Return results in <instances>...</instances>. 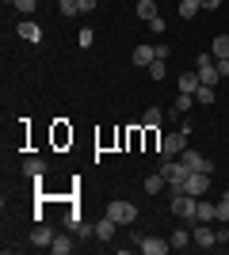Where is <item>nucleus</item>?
Returning <instances> with one entry per match:
<instances>
[{
  "mask_svg": "<svg viewBox=\"0 0 229 255\" xmlns=\"http://www.w3.org/2000/svg\"><path fill=\"white\" fill-rule=\"evenodd\" d=\"M168 210H172V217H184V221H191V225H195L199 198H195V194H184V191H176V194H172V206H168Z\"/></svg>",
  "mask_w": 229,
  "mask_h": 255,
  "instance_id": "1",
  "label": "nucleus"
},
{
  "mask_svg": "<svg viewBox=\"0 0 229 255\" xmlns=\"http://www.w3.org/2000/svg\"><path fill=\"white\" fill-rule=\"evenodd\" d=\"M176 191H184V194H195V198H203V194L210 191V171H187V179L176 187ZM172 191V194H176Z\"/></svg>",
  "mask_w": 229,
  "mask_h": 255,
  "instance_id": "2",
  "label": "nucleus"
},
{
  "mask_svg": "<svg viewBox=\"0 0 229 255\" xmlns=\"http://www.w3.org/2000/svg\"><path fill=\"white\" fill-rule=\"evenodd\" d=\"M111 217V221H119V225H134L138 221V206L134 202H122V198H115V202H107V210H103Z\"/></svg>",
  "mask_w": 229,
  "mask_h": 255,
  "instance_id": "3",
  "label": "nucleus"
},
{
  "mask_svg": "<svg viewBox=\"0 0 229 255\" xmlns=\"http://www.w3.org/2000/svg\"><path fill=\"white\" fill-rule=\"evenodd\" d=\"M195 69H199V76H203V84L218 88L222 73H218V61H214V53H199V57H195Z\"/></svg>",
  "mask_w": 229,
  "mask_h": 255,
  "instance_id": "4",
  "label": "nucleus"
},
{
  "mask_svg": "<svg viewBox=\"0 0 229 255\" xmlns=\"http://www.w3.org/2000/svg\"><path fill=\"white\" fill-rule=\"evenodd\" d=\"M184 149H187V133H184V129L161 137V164H164V160H180V152H184Z\"/></svg>",
  "mask_w": 229,
  "mask_h": 255,
  "instance_id": "5",
  "label": "nucleus"
},
{
  "mask_svg": "<svg viewBox=\"0 0 229 255\" xmlns=\"http://www.w3.org/2000/svg\"><path fill=\"white\" fill-rule=\"evenodd\" d=\"M191 240H195V248H203V252L218 248V229H214V221H199L195 233H191Z\"/></svg>",
  "mask_w": 229,
  "mask_h": 255,
  "instance_id": "6",
  "label": "nucleus"
},
{
  "mask_svg": "<svg viewBox=\"0 0 229 255\" xmlns=\"http://www.w3.org/2000/svg\"><path fill=\"white\" fill-rule=\"evenodd\" d=\"M161 175L168 179V187L176 191V187L187 179V164H184V160H164V164H161Z\"/></svg>",
  "mask_w": 229,
  "mask_h": 255,
  "instance_id": "7",
  "label": "nucleus"
},
{
  "mask_svg": "<svg viewBox=\"0 0 229 255\" xmlns=\"http://www.w3.org/2000/svg\"><path fill=\"white\" fill-rule=\"evenodd\" d=\"M180 160L187 164V171H214V164H210V160L203 156V152H195L191 145H187V149L180 152Z\"/></svg>",
  "mask_w": 229,
  "mask_h": 255,
  "instance_id": "8",
  "label": "nucleus"
},
{
  "mask_svg": "<svg viewBox=\"0 0 229 255\" xmlns=\"http://www.w3.org/2000/svg\"><path fill=\"white\" fill-rule=\"evenodd\" d=\"M142 248L145 255H164V252H172V244H168V240H161V236H142Z\"/></svg>",
  "mask_w": 229,
  "mask_h": 255,
  "instance_id": "9",
  "label": "nucleus"
},
{
  "mask_svg": "<svg viewBox=\"0 0 229 255\" xmlns=\"http://www.w3.org/2000/svg\"><path fill=\"white\" fill-rule=\"evenodd\" d=\"M31 244H34V248H50V244H54V229L38 221V225L31 229Z\"/></svg>",
  "mask_w": 229,
  "mask_h": 255,
  "instance_id": "10",
  "label": "nucleus"
},
{
  "mask_svg": "<svg viewBox=\"0 0 229 255\" xmlns=\"http://www.w3.org/2000/svg\"><path fill=\"white\" fill-rule=\"evenodd\" d=\"M130 57H134L130 65H142V69H149V65L157 61V46H134Z\"/></svg>",
  "mask_w": 229,
  "mask_h": 255,
  "instance_id": "11",
  "label": "nucleus"
},
{
  "mask_svg": "<svg viewBox=\"0 0 229 255\" xmlns=\"http://www.w3.org/2000/svg\"><path fill=\"white\" fill-rule=\"evenodd\" d=\"M115 233H119V221H111L107 213H103V217L96 221V236L103 240V244H107V240H115Z\"/></svg>",
  "mask_w": 229,
  "mask_h": 255,
  "instance_id": "12",
  "label": "nucleus"
},
{
  "mask_svg": "<svg viewBox=\"0 0 229 255\" xmlns=\"http://www.w3.org/2000/svg\"><path fill=\"white\" fill-rule=\"evenodd\" d=\"M42 171H46L42 156H27V160H23V175H27V179H42Z\"/></svg>",
  "mask_w": 229,
  "mask_h": 255,
  "instance_id": "13",
  "label": "nucleus"
},
{
  "mask_svg": "<svg viewBox=\"0 0 229 255\" xmlns=\"http://www.w3.org/2000/svg\"><path fill=\"white\" fill-rule=\"evenodd\" d=\"M199 221H218V202H207V198H199V210H195V225Z\"/></svg>",
  "mask_w": 229,
  "mask_h": 255,
  "instance_id": "14",
  "label": "nucleus"
},
{
  "mask_svg": "<svg viewBox=\"0 0 229 255\" xmlns=\"http://www.w3.org/2000/svg\"><path fill=\"white\" fill-rule=\"evenodd\" d=\"M199 88H203V76H199V69H191V73L180 76V92H191V96H195Z\"/></svg>",
  "mask_w": 229,
  "mask_h": 255,
  "instance_id": "15",
  "label": "nucleus"
},
{
  "mask_svg": "<svg viewBox=\"0 0 229 255\" xmlns=\"http://www.w3.org/2000/svg\"><path fill=\"white\" fill-rule=\"evenodd\" d=\"M15 31H19L23 38H27V42H42V27H38V23H31V19H23L19 27H15Z\"/></svg>",
  "mask_w": 229,
  "mask_h": 255,
  "instance_id": "16",
  "label": "nucleus"
},
{
  "mask_svg": "<svg viewBox=\"0 0 229 255\" xmlns=\"http://www.w3.org/2000/svg\"><path fill=\"white\" fill-rule=\"evenodd\" d=\"M210 53H214V61H226V57H229V31L214 38V46H210Z\"/></svg>",
  "mask_w": 229,
  "mask_h": 255,
  "instance_id": "17",
  "label": "nucleus"
},
{
  "mask_svg": "<svg viewBox=\"0 0 229 255\" xmlns=\"http://www.w3.org/2000/svg\"><path fill=\"white\" fill-rule=\"evenodd\" d=\"M157 15H161V11H157V0H138V19H157Z\"/></svg>",
  "mask_w": 229,
  "mask_h": 255,
  "instance_id": "18",
  "label": "nucleus"
},
{
  "mask_svg": "<svg viewBox=\"0 0 229 255\" xmlns=\"http://www.w3.org/2000/svg\"><path fill=\"white\" fill-rule=\"evenodd\" d=\"M142 187H145V194H161V191H164V187H168V179H164L161 171H157V175H149V179H145V183H142Z\"/></svg>",
  "mask_w": 229,
  "mask_h": 255,
  "instance_id": "19",
  "label": "nucleus"
},
{
  "mask_svg": "<svg viewBox=\"0 0 229 255\" xmlns=\"http://www.w3.org/2000/svg\"><path fill=\"white\" fill-rule=\"evenodd\" d=\"M199 11H203V0H180V15L184 19H195Z\"/></svg>",
  "mask_w": 229,
  "mask_h": 255,
  "instance_id": "20",
  "label": "nucleus"
},
{
  "mask_svg": "<svg viewBox=\"0 0 229 255\" xmlns=\"http://www.w3.org/2000/svg\"><path fill=\"white\" fill-rule=\"evenodd\" d=\"M161 107H149V111H145V115H142V126L145 129H157V126H161Z\"/></svg>",
  "mask_w": 229,
  "mask_h": 255,
  "instance_id": "21",
  "label": "nucleus"
},
{
  "mask_svg": "<svg viewBox=\"0 0 229 255\" xmlns=\"http://www.w3.org/2000/svg\"><path fill=\"white\" fill-rule=\"evenodd\" d=\"M168 244H172V248H191L195 240H191V233H187V229H176V233L168 236Z\"/></svg>",
  "mask_w": 229,
  "mask_h": 255,
  "instance_id": "22",
  "label": "nucleus"
},
{
  "mask_svg": "<svg viewBox=\"0 0 229 255\" xmlns=\"http://www.w3.org/2000/svg\"><path fill=\"white\" fill-rule=\"evenodd\" d=\"M73 240H69V236H54V244H50V252H54V255H69V252H73Z\"/></svg>",
  "mask_w": 229,
  "mask_h": 255,
  "instance_id": "23",
  "label": "nucleus"
},
{
  "mask_svg": "<svg viewBox=\"0 0 229 255\" xmlns=\"http://www.w3.org/2000/svg\"><path fill=\"white\" fill-rule=\"evenodd\" d=\"M195 99H199V103H203V107H210V103H214V99H218V92H214V88H210V84H203V88H199V92H195Z\"/></svg>",
  "mask_w": 229,
  "mask_h": 255,
  "instance_id": "24",
  "label": "nucleus"
},
{
  "mask_svg": "<svg viewBox=\"0 0 229 255\" xmlns=\"http://www.w3.org/2000/svg\"><path fill=\"white\" fill-rule=\"evenodd\" d=\"M57 11H61V15H76V11H80V0H57Z\"/></svg>",
  "mask_w": 229,
  "mask_h": 255,
  "instance_id": "25",
  "label": "nucleus"
},
{
  "mask_svg": "<svg viewBox=\"0 0 229 255\" xmlns=\"http://www.w3.org/2000/svg\"><path fill=\"white\" fill-rule=\"evenodd\" d=\"M229 221V191L218 198V225H226Z\"/></svg>",
  "mask_w": 229,
  "mask_h": 255,
  "instance_id": "26",
  "label": "nucleus"
},
{
  "mask_svg": "<svg viewBox=\"0 0 229 255\" xmlns=\"http://www.w3.org/2000/svg\"><path fill=\"white\" fill-rule=\"evenodd\" d=\"M76 42H80V46L88 50V46L96 42V31H92V27H80V34H76Z\"/></svg>",
  "mask_w": 229,
  "mask_h": 255,
  "instance_id": "27",
  "label": "nucleus"
},
{
  "mask_svg": "<svg viewBox=\"0 0 229 255\" xmlns=\"http://www.w3.org/2000/svg\"><path fill=\"white\" fill-rule=\"evenodd\" d=\"M15 11H23V15H34V11H38V0H15Z\"/></svg>",
  "mask_w": 229,
  "mask_h": 255,
  "instance_id": "28",
  "label": "nucleus"
},
{
  "mask_svg": "<svg viewBox=\"0 0 229 255\" xmlns=\"http://www.w3.org/2000/svg\"><path fill=\"white\" fill-rule=\"evenodd\" d=\"M191 99H195V96H191V92H180V96H176V111L184 115L187 107H191Z\"/></svg>",
  "mask_w": 229,
  "mask_h": 255,
  "instance_id": "29",
  "label": "nucleus"
},
{
  "mask_svg": "<svg viewBox=\"0 0 229 255\" xmlns=\"http://www.w3.org/2000/svg\"><path fill=\"white\" fill-rule=\"evenodd\" d=\"M164 73H168V69H164V61L157 57V61L149 65V76H153V80H164Z\"/></svg>",
  "mask_w": 229,
  "mask_h": 255,
  "instance_id": "30",
  "label": "nucleus"
},
{
  "mask_svg": "<svg viewBox=\"0 0 229 255\" xmlns=\"http://www.w3.org/2000/svg\"><path fill=\"white\" fill-rule=\"evenodd\" d=\"M149 31H157V34L164 31V15H157V19H149Z\"/></svg>",
  "mask_w": 229,
  "mask_h": 255,
  "instance_id": "31",
  "label": "nucleus"
},
{
  "mask_svg": "<svg viewBox=\"0 0 229 255\" xmlns=\"http://www.w3.org/2000/svg\"><path fill=\"white\" fill-rule=\"evenodd\" d=\"M168 53H172V50H168V42H157V57H161V61H168Z\"/></svg>",
  "mask_w": 229,
  "mask_h": 255,
  "instance_id": "32",
  "label": "nucleus"
},
{
  "mask_svg": "<svg viewBox=\"0 0 229 255\" xmlns=\"http://www.w3.org/2000/svg\"><path fill=\"white\" fill-rule=\"evenodd\" d=\"M96 4H99V0H80V11H92Z\"/></svg>",
  "mask_w": 229,
  "mask_h": 255,
  "instance_id": "33",
  "label": "nucleus"
},
{
  "mask_svg": "<svg viewBox=\"0 0 229 255\" xmlns=\"http://www.w3.org/2000/svg\"><path fill=\"white\" fill-rule=\"evenodd\" d=\"M218 73H222V76H229V57H226V61H218Z\"/></svg>",
  "mask_w": 229,
  "mask_h": 255,
  "instance_id": "34",
  "label": "nucleus"
},
{
  "mask_svg": "<svg viewBox=\"0 0 229 255\" xmlns=\"http://www.w3.org/2000/svg\"><path fill=\"white\" fill-rule=\"evenodd\" d=\"M203 8H222V0H203Z\"/></svg>",
  "mask_w": 229,
  "mask_h": 255,
  "instance_id": "35",
  "label": "nucleus"
},
{
  "mask_svg": "<svg viewBox=\"0 0 229 255\" xmlns=\"http://www.w3.org/2000/svg\"><path fill=\"white\" fill-rule=\"evenodd\" d=\"M4 4H11V8H15V0H4Z\"/></svg>",
  "mask_w": 229,
  "mask_h": 255,
  "instance_id": "36",
  "label": "nucleus"
}]
</instances>
